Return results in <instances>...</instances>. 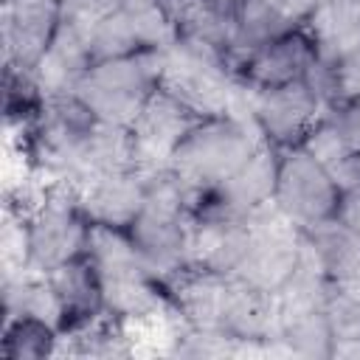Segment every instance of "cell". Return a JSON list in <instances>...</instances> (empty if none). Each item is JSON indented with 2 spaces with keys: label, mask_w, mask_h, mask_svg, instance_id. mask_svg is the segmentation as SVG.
<instances>
[{
  "label": "cell",
  "mask_w": 360,
  "mask_h": 360,
  "mask_svg": "<svg viewBox=\"0 0 360 360\" xmlns=\"http://www.w3.org/2000/svg\"><path fill=\"white\" fill-rule=\"evenodd\" d=\"M259 141L262 132L253 124H242L231 115L202 118L180 141L169 166L200 208L214 194V188L242 166Z\"/></svg>",
  "instance_id": "6da1fadb"
},
{
  "label": "cell",
  "mask_w": 360,
  "mask_h": 360,
  "mask_svg": "<svg viewBox=\"0 0 360 360\" xmlns=\"http://www.w3.org/2000/svg\"><path fill=\"white\" fill-rule=\"evenodd\" d=\"M163 53L166 51L143 48L129 56L93 62L76 84V96L93 110L98 121L132 129L146 98L160 84Z\"/></svg>",
  "instance_id": "7a4b0ae2"
},
{
  "label": "cell",
  "mask_w": 360,
  "mask_h": 360,
  "mask_svg": "<svg viewBox=\"0 0 360 360\" xmlns=\"http://www.w3.org/2000/svg\"><path fill=\"white\" fill-rule=\"evenodd\" d=\"M233 73L225 65V53L202 39L183 37L166 48L160 84L202 118L228 115Z\"/></svg>",
  "instance_id": "3957f363"
},
{
  "label": "cell",
  "mask_w": 360,
  "mask_h": 360,
  "mask_svg": "<svg viewBox=\"0 0 360 360\" xmlns=\"http://www.w3.org/2000/svg\"><path fill=\"white\" fill-rule=\"evenodd\" d=\"M248 228L250 245L233 270V278L267 292H278L301 259L304 231L276 205V200L253 208L248 214Z\"/></svg>",
  "instance_id": "277c9868"
},
{
  "label": "cell",
  "mask_w": 360,
  "mask_h": 360,
  "mask_svg": "<svg viewBox=\"0 0 360 360\" xmlns=\"http://www.w3.org/2000/svg\"><path fill=\"white\" fill-rule=\"evenodd\" d=\"M90 222L82 214L70 186L56 183L48 200L28 219V270L48 276L59 264L76 259L87 248Z\"/></svg>",
  "instance_id": "5b68a950"
},
{
  "label": "cell",
  "mask_w": 360,
  "mask_h": 360,
  "mask_svg": "<svg viewBox=\"0 0 360 360\" xmlns=\"http://www.w3.org/2000/svg\"><path fill=\"white\" fill-rule=\"evenodd\" d=\"M273 200L301 231H307L323 219L338 217L340 188L312 155H307L301 146H290L281 149Z\"/></svg>",
  "instance_id": "8992f818"
},
{
  "label": "cell",
  "mask_w": 360,
  "mask_h": 360,
  "mask_svg": "<svg viewBox=\"0 0 360 360\" xmlns=\"http://www.w3.org/2000/svg\"><path fill=\"white\" fill-rule=\"evenodd\" d=\"M250 245L248 217L233 214L214 197H208L188 219L186 262L188 267L233 276Z\"/></svg>",
  "instance_id": "52a82bcc"
},
{
  "label": "cell",
  "mask_w": 360,
  "mask_h": 360,
  "mask_svg": "<svg viewBox=\"0 0 360 360\" xmlns=\"http://www.w3.org/2000/svg\"><path fill=\"white\" fill-rule=\"evenodd\" d=\"M200 121H202V115H197L180 98H174L163 87H155L152 96L146 98L138 121L132 124L135 172H152V169L169 166L180 141Z\"/></svg>",
  "instance_id": "ba28073f"
},
{
  "label": "cell",
  "mask_w": 360,
  "mask_h": 360,
  "mask_svg": "<svg viewBox=\"0 0 360 360\" xmlns=\"http://www.w3.org/2000/svg\"><path fill=\"white\" fill-rule=\"evenodd\" d=\"M62 17V0H3V68L31 70L48 51Z\"/></svg>",
  "instance_id": "9c48e42d"
},
{
  "label": "cell",
  "mask_w": 360,
  "mask_h": 360,
  "mask_svg": "<svg viewBox=\"0 0 360 360\" xmlns=\"http://www.w3.org/2000/svg\"><path fill=\"white\" fill-rule=\"evenodd\" d=\"M326 115L323 104L307 87L304 79L278 87H259L253 104V121L262 138L273 141L281 149L301 146L307 132Z\"/></svg>",
  "instance_id": "30bf717a"
},
{
  "label": "cell",
  "mask_w": 360,
  "mask_h": 360,
  "mask_svg": "<svg viewBox=\"0 0 360 360\" xmlns=\"http://www.w3.org/2000/svg\"><path fill=\"white\" fill-rule=\"evenodd\" d=\"M76 202L87 222L127 228L143 211V180L132 172H112V174H93L70 186Z\"/></svg>",
  "instance_id": "8fae6325"
},
{
  "label": "cell",
  "mask_w": 360,
  "mask_h": 360,
  "mask_svg": "<svg viewBox=\"0 0 360 360\" xmlns=\"http://www.w3.org/2000/svg\"><path fill=\"white\" fill-rule=\"evenodd\" d=\"M188 219H191V214H166V211L143 208L138 214V219L129 225V236L141 248V253L149 264V273L163 287L180 270L188 267V262H186Z\"/></svg>",
  "instance_id": "7c38bea8"
},
{
  "label": "cell",
  "mask_w": 360,
  "mask_h": 360,
  "mask_svg": "<svg viewBox=\"0 0 360 360\" xmlns=\"http://www.w3.org/2000/svg\"><path fill=\"white\" fill-rule=\"evenodd\" d=\"M90 37H93L90 31L59 17V28H56L48 51L42 53V59L34 68V84L42 98L76 93V84L93 65Z\"/></svg>",
  "instance_id": "4fadbf2b"
},
{
  "label": "cell",
  "mask_w": 360,
  "mask_h": 360,
  "mask_svg": "<svg viewBox=\"0 0 360 360\" xmlns=\"http://www.w3.org/2000/svg\"><path fill=\"white\" fill-rule=\"evenodd\" d=\"M278 163H281V146L262 138L256 143V149L242 160V166L228 180H222L211 197L217 202H222L225 208H231L233 214L248 217L253 208H259L276 197Z\"/></svg>",
  "instance_id": "5bb4252c"
},
{
  "label": "cell",
  "mask_w": 360,
  "mask_h": 360,
  "mask_svg": "<svg viewBox=\"0 0 360 360\" xmlns=\"http://www.w3.org/2000/svg\"><path fill=\"white\" fill-rule=\"evenodd\" d=\"M163 290L194 329H219L231 292V276L186 267L172 281H166Z\"/></svg>",
  "instance_id": "9a60e30c"
},
{
  "label": "cell",
  "mask_w": 360,
  "mask_h": 360,
  "mask_svg": "<svg viewBox=\"0 0 360 360\" xmlns=\"http://www.w3.org/2000/svg\"><path fill=\"white\" fill-rule=\"evenodd\" d=\"M315 59V45L304 28H295L284 37L264 42L242 68L239 76L256 87H278L295 79H304L309 62Z\"/></svg>",
  "instance_id": "2e32d148"
},
{
  "label": "cell",
  "mask_w": 360,
  "mask_h": 360,
  "mask_svg": "<svg viewBox=\"0 0 360 360\" xmlns=\"http://www.w3.org/2000/svg\"><path fill=\"white\" fill-rule=\"evenodd\" d=\"M315 56L335 65L354 48H360V0H321L301 25Z\"/></svg>",
  "instance_id": "e0dca14e"
},
{
  "label": "cell",
  "mask_w": 360,
  "mask_h": 360,
  "mask_svg": "<svg viewBox=\"0 0 360 360\" xmlns=\"http://www.w3.org/2000/svg\"><path fill=\"white\" fill-rule=\"evenodd\" d=\"M219 329L233 340H273L278 329L276 292L250 287L231 276V292Z\"/></svg>",
  "instance_id": "ac0fdd59"
},
{
  "label": "cell",
  "mask_w": 360,
  "mask_h": 360,
  "mask_svg": "<svg viewBox=\"0 0 360 360\" xmlns=\"http://www.w3.org/2000/svg\"><path fill=\"white\" fill-rule=\"evenodd\" d=\"M84 253L90 256L98 281L104 278H155L149 273V264L129 236L127 228H112V225H96L90 222L87 231V248Z\"/></svg>",
  "instance_id": "d6986e66"
},
{
  "label": "cell",
  "mask_w": 360,
  "mask_h": 360,
  "mask_svg": "<svg viewBox=\"0 0 360 360\" xmlns=\"http://www.w3.org/2000/svg\"><path fill=\"white\" fill-rule=\"evenodd\" d=\"M332 281L360 284V231L332 217L304 231Z\"/></svg>",
  "instance_id": "ffe728a7"
},
{
  "label": "cell",
  "mask_w": 360,
  "mask_h": 360,
  "mask_svg": "<svg viewBox=\"0 0 360 360\" xmlns=\"http://www.w3.org/2000/svg\"><path fill=\"white\" fill-rule=\"evenodd\" d=\"M51 284L56 287L62 304H65V312H68V326L70 323H79V321H87V318H96L98 312H104V301H101V281H98V273L90 262L87 253L59 264L56 270L48 273Z\"/></svg>",
  "instance_id": "44dd1931"
},
{
  "label": "cell",
  "mask_w": 360,
  "mask_h": 360,
  "mask_svg": "<svg viewBox=\"0 0 360 360\" xmlns=\"http://www.w3.org/2000/svg\"><path fill=\"white\" fill-rule=\"evenodd\" d=\"M132 169H135L132 129L98 121L82 146L76 183L84 177H93V174H112V172H132Z\"/></svg>",
  "instance_id": "7402d4cb"
},
{
  "label": "cell",
  "mask_w": 360,
  "mask_h": 360,
  "mask_svg": "<svg viewBox=\"0 0 360 360\" xmlns=\"http://www.w3.org/2000/svg\"><path fill=\"white\" fill-rule=\"evenodd\" d=\"M276 340L287 349V354H298V357H332L335 352V338L329 332L323 309H309L281 318L276 329Z\"/></svg>",
  "instance_id": "603a6c76"
},
{
  "label": "cell",
  "mask_w": 360,
  "mask_h": 360,
  "mask_svg": "<svg viewBox=\"0 0 360 360\" xmlns=\"http://www.w3.org/2000/svg\"><path fill=\"white\" fill-rule=\"evenodd\" d=\"M56 329L37 318H14L3 323V357L6 360H42L53 357Z\"/></svg>",
  "instance_id": "cb8c5ba5"
},
{
  "label": "cell",
  "mask_w": 360,
  "mask_h": 360,
  "mask_svg": "<svg viewBox=\"0 0 360 360\" xmlns=\"http://www.w3.org/2000/svg\"><path fill=\"white\" fill-rule=\"evenodd\" d=\"M143 51L135 25L129 22V17L124 14V8L118 6L112 14H107L90 37V53L93 62H104V59H118V56H129Z\"/></svg>",
  "instance_id": "d4e9b609"
},
{
  "label": "cell",
  "mask_w": 360,
  "mask_h": 360,
  "mask_svg": "<svg viewBox=\"0 0 360 360\" xmlns=\"http://www.w3.org/2000/svg\"><path fill=\"white\" fill-rule=\"evenodd\" d=\"M121 8L135 25L143 48L166 51L177 39V25L172 22L160 0H121Z\"/></svg>",
  "instance_id": "484cf974"
},
{
  "label": "cell",
  "mask_w": 360,
  "mask_h": 360,
  "mask_svg": "<svg viewBox=\"0 0 360 360\" xmlns=\"http://www.w3.org/2000/svg\"><path fill=\"white\" fill-rule=\"evenodd\" d=\"M323 315H326L335 343L360 340V295H354L332 281L329 298L323 304Z\"/></svg>",
  "instance_id": "4316f807"
},
{
  "label": "cell",
  "mask_w": 360,
  "mask_h": 360,
  "mask_svg": "<svg viewBox=\"0 0 360 360\" xmlns=\"http://www.w3.org/2000/svg\"><path fill=\"white\" fill-rule=\"evenodd\" d=\"M301 149L307 152V155H312L326 172L335 166V163H340L352 149L346 146V141H343V135H340V129L335 127V121L329 118V112L307 132V138L301 141Z\"/></svg>",
  "instance_id": "83f0119b"
},
{
  "label": "cell",
  "mask_w": 360,
  "mask_h": 360,
  "mask_svg": "<svg viewBox=\"0 0 360 360\" xmlns=\"http://www.w3.org/2000/svg\"><path fill=\"white\" fill-rule=\"evenodd\" d=\"M118 6L121 0H62V20L93 34V28Z\"/></svg>",
  "instance_id": "f1b7e54d"
},
{
  "label": "cell",
  "mask_w": 360,
  "mask_h": 360,
  "mask_svg": "<svg viewBox=\"0 0 360 360\" xmlns=\"http://www.w3.org/2000/svg\"><path fill=\"white\" fill-rule=\"evenodd\" d=\"M335 79H338L340 101L360 98V48H354L352 53L335 62Z\"/></svg>",
  "instance_id": "f546056e"
},
{
  "label": "cell",
  "mask_w": 360,
  "mask_h": 360,
  "mask_svg": "<svg viewBox=\"0 0 360 360\" xmlns=\"http://www.w3.org/2000/svg\"><path fill=\"white\" fill-rule=\"evenodd\" d=\"M329 118L335 121V127L340 129L346 146L352 152H360V98L354 101H343L340 107H335L329 112Z\"/></svg>",
  "instance_id": "4dcf8cb0"
},
{
  "label": "cell",
  "mask_w": 360,
  "mask_h": 360,
  "mask_svg": "<svg viewBox=\"0 0 360 360\" xmlns=\"http://www.w3.org/2000/svg\"><path fill=\"white\" fill-rule=\"evenodd\" d=\"M329 174L335 180V186L340 188V194L352 191V188H360V152H349L340 163H335L329 169Z\"/></svg>",
  "instance_id": "1f68e13d"
},
{
  "label": "cell",
  "mask_w": 360,
  "mask_h": 360,
  "mask_svg": "<svg viewBox=\"0 0 360 360\" xmlns=\"http://www.w3.org/2000/svg\"><path fill=\"white\" fill-rule=\"evenodd\" d=\"M338 219H343L346 225L360 231V188L343 191L340 202H338Z\"/></svg>",
  "instance_id": "d6a6232c"
},
{
  "label": "cell",
  "mask_w": 360,
  "mask_h": 360,
  "mask_svg": "<svg viewBox=\"0 0 360 360\" xmlns=\"http://www.w3.org/2000/svg\"><path fill=\"white\" fill-rule=\"evenodd\" d=\"M205 0H160V6L166 8V14L172 17V22L174 25H180L194 8H200Z\"/></svg>",
  "instance_id": "836d02e7"
}]
</instances>
